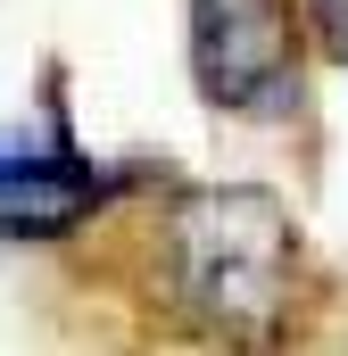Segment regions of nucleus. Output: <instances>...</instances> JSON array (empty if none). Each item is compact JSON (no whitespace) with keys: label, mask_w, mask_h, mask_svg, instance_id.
I'll return each mask as SVG.
<instances>
[{"label":"nucleus","mask_w":348,"mask_h":356,"mask_svg":"<svg viewBox=\"0 0 348 356\" xmlns=\"http://www.w3.org/2000/svg\"><path fill=\"white\" fill-rule=\"evenodd\" d=\"M116 199V175L67 141V116L50 108V133H0V241H67Z\"/></svg>","instance_id":"7ed1b4c3"},{"label":"nucleus","mask_w":348,"mask_h":356,"mask_svg":"<svg viewBox=\"0 0 348 356\" xmlns=\"http://www.w3.org/2000/svg\"><path fill=\"white\" fill-rule=\"evenodd\" d=\"M307 33H315V58L348 67V0H307Z\"/></svg>","instance_id":"20e7f679"},{"label":"nucleus","mask_w":348,"mask_h":356,"mask_svg":"<svg viewBox=\"0 0 348 356\" xmlns=\"http://www.w3.org/2000/svg\"><path fill=\"white\" fill-rule=\"evenodd\" d=\"M191 91L216 116H290L307 83V8L299 0H182Z\"/></svg>","instance_id":"f03ea898"},{"label":"nucleus","mask_w":348,"mask_h":356,"mask_svg":"<svg viewBox=\"0 0 348 356\" xmlns=\"http://www.w3.org/2000/svg\"><path fill=\"white\" fill-rule=\"evenodd\" d=\"M166 290L174 307L232 348H265L299 315V224L258 182H199L166 207Z\"/></svg>","instance_id":"f257e3e1"}]
</instances>
